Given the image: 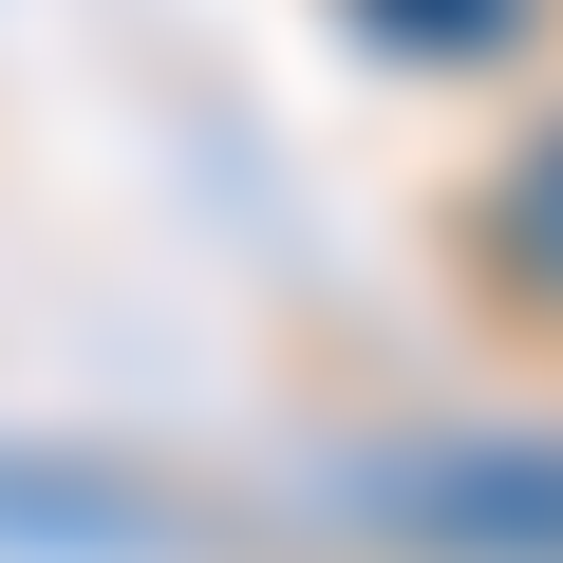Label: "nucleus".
<instances>
[{
	"mask_svg": "<svg viewBox=\"0 0 563 563\" xmlns=\"http://www.w3.org/2000/svg\"><path fill=\"white\" fill-rule=\"evenodd\" d=\"M488 263L526 282V301H563V132L507 169V207H488Z\"/></svg>",
	"mask_w": 563,
	"mask_h": 563,
	"instance_id": "1",
	"label": "nucleus"
}]
</instances>
